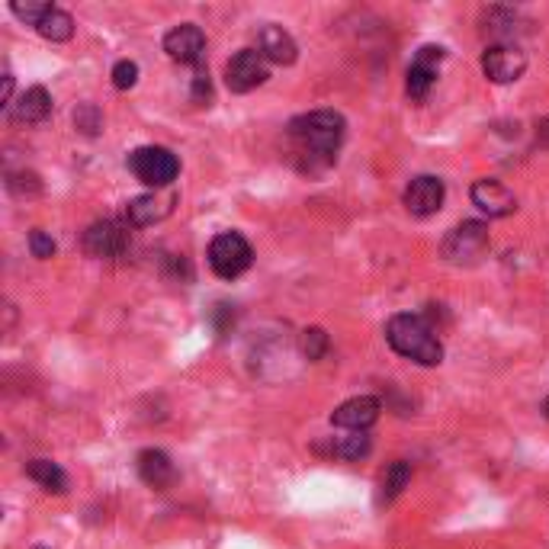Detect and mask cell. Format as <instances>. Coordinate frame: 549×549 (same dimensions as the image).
I'll list each match as a JSON object with an SVG mask.
<instances>
[{"mask_svg": "<svg viewBox=\"0 0 549 549\" xmlns=\"http://www.w3.org/2000/svg\"><path fill=\"white\" fill-rule=\"evenodd\" d=\"M370 437H366V431H350L344 437H328L322 440V444H315L312 450L318 456H331V460H347V463H354V460H363L366 453H370Z\"/></svg>", "mask_w": 549, "mask_h": 549, "instance_id": "obj_19", "label": "cell"}, {"mask_svg": "<svg viewBox=\"0 0 549 549\" xmlns=\"http://www.w3.org/2000/svg\"><path fill=\"white\" fill-rule=\"evenodd\" d=\"M29 251H33V257H39V261H49L55 254V238L45 235L42 228H33V232H29Z\"/></svg>", "mask_w": 549, "mask_h": 549, "instance_id": "obj_29", "label": "cell"}, {"mask_svg": "<svg viewBox=\"0 0 549 549\" xmlns=\"http://www.w3.org/2000/svg\"><path fill=\"white\" fill-rule=\"evenodd\" d=\"M379 411H383V402L376 395H357V399H347L331 411V424L341 431H370L379 421Z\"/></svg>", "mask_w": 549, "mask_h": 549, "instance_id": "obj_13", "label": "cell"}, {"mask_svg": "<svg viewBox=\"0 0 549 549\" xmlns=\"http://www.w3.org/2000/svg\"><path fill=\"white\" fill-rule=\"evenodd\" d=\"M74 129L94 139V135H100V129H103V113L94 103H81L78 110H74Z\"/></svg>", "mask_w": 549, "mask_h": 549, "instance_id": "obj_24", "label": "cell"}, {"mask_svg": "<svg viewBox=\"0 0 549 549\" xmlns=\"http://www.w3.org/2000/svg\"><path fill=\"white\" fill-rule=\"evenodd\" d=\"M36 33L42 39H49V42H68L74 36V17L68 10H61V7L52 4L49 10H45V17L39 20Z\"/></svg>", "mask_w": 549, "mask_h": 549, "instance_id": "obj_21", "label": "cell"}, {"mask_svg": "<svg viewBox=\"0 0 549 549\" xmlns=\"http://www.w3.org/2000/svg\"><path fill=\"white\" fill-rule=\"evenodd\" d=\"M254 264V251L248 238L241 232H222L212 238L209 244V267L216 277L222 280H238L244 270H251Z\"/></svg>", "mask_w": 549, "mask_h": 549, "instance_id": "obj_5", "label": "cell"}, {"mask_svg": "<svg viewBox=\"0 0 549 549\" xmlns=\"http://www.w3.org/2000/svg\"><path fill=\"white\" fill-rule=\"evenodd\" d=\"M129 171L135 174V180H142L145 187H151L158 193V190L171 187V183L177 180L180 161H177L174 151L164 148V145H142L129 155Z\"/></svg>", "mask_w": 549, "mask_h": 549, "instance_id": "obj_3", "label": "cell"}, {"mask_svg": "<svg viewBox=\"0 0 549 549\" xmlns=\"http://www.w3.org/2000/svg\"><path fill=\"white\" fill-rule=\"evenodd\" d=\"M190 100H193V103H200V106H209V100H212V81H209V71H206V68H196V71H193Z\"/></svg>", "mask_w": 549, "mask_h": 549, "instance_id": "obj_28", "label": "cell"}, {"mask_svg": "<svg viewBox=\"0 0 549 549\" xmlns=\"http://www.w3.org/2000/svg\"><path fill=\"white\" fill-rule=\"evenodd\" d=\"M444 58H447V52L440 49V45H421V49L415 52V58H411L405 90H408V97L415 103L427 100V94H431V87L437 84V74H440V65H444Z\"/></svg>", "mask_w": 549, "mask_h": 549, "instance_id": "obj_8", "label": "cell"}, {"mask_svg": "<svg viewBox=\"0 0 549 549\" xmlns=\"http://www.w3.org/2000/svg\"><path fill=\"white\" fill-rule=\"evenodd\" d=\"M527 71V55L517 45H488L482 52V74L492 84H514Z\"/></svg>", "mask_w": 549, "mask_h": 549, "instance_id": "obj_9", "label": "cell"}, {"mask_svg": "<svg viewBox=\"0 0 549 549\" xmlns=\"http://www.w3.org/2000/svg\"><path fill=\"white\" fill-rule=\"evenodd\" d=\"M7 190L13 196H39L42 193V180L33 171H20V174H7Z\"/></svg>", "mask_w": 549, "mask_h": 549, "instance_id": "obj_25", "label": "cell"}, {"mask_svg": "<svg viewBox=\"0 0 549 549\" xmlns=\"http://www.w3.org/2000/svg\"><path fill=\"white\" fill-rule=\"evenodd\" d=\"M52 4H36V0H26V4H20V0H13L10 4V13L17 20H23L26 26H39V20L45 17V10H49Z\"/></svg>", "mask_w": 549, "mask_h": 549, "instance_id": "obj_27", "label": "cell"}, {"mask_svg": "<svg viewBox=\"0 0 549 549\" xmlns=\"http://www.w3.org/2000/svg\"><path fill=\"white\" fill-rule=\"evenodd\" d=\"M270 78V61L257 49H241L225 65V87L232 94H251Z\"/></svg>", "mask_w": 549, "mask_h": 549, "instance_id": "obj_7", "label": "cell"}, {"mask_svg": "<svg viewBox=\"0 0 549 549\" xmlns=\"http://www.w3.org/2000/svg\"><path fill=\"white\" fill-rule=\"evenodd\" d=\"M386 341L395 354L418 366H440V360H444V344H440L437 328L431 325L427 315H415V312L392 315L386 325Z\"/></svg>", "mask_w": 549, "mask_h": 549, "instance_id": "obj_2", "label": "cell"}, {"mask_svg": "<svg viewBox=\"0 0 549 549\" xmlns=\"http://www.w3.org/2000/svg\"><path fill=\"white\" fill-rule=\"evenodd\" d=\"M444 200H447V187H444V180L434 174L415 177L402 193L405 209L418 219H427V216H434V212H440L444 209Z\"/></svg>", "mask_w": 549, "mask_h": 549, "instance_id": "obj_10", "label": "cell"}, {"mask_svg": "<svg viewBox=\"0 0 549 549\" xmlns=\"http://www.w3.org/2000/svg\"><path fill=\"white\" fill-rule=\"evenodd\" d=\"M469 200L488 219H508V216H514V209H517V196L505 187V183L492 180V177H482V180L472 183Z\"/></svg>", "mask_w": 549, "mask_h": 549, "instance_id": "obj_11", "label": "cell"}, {"mask_svg": "<svg viewBox=\"0 0 549 549\" xmlns=\"http://www.w3.org/2000/svg\"><path fill=\"white\" fill-rule=\"evenodd\" d=\"M257 52H261L270 65H293L299 58V45L283 26L267 23L261 26V33H257Z\"/></svg>", "mask_w": 549, "mask_h": 549, "instance_id": "obj_15", "label": "cell"}, {"mask_svg": "<svg viewBox=\"0 0 549 549\" xmlns=\"http://www.w3.org/2000/svg\"><path fill=\"white\" fill-rule=\"evenodd\" d=\"M543 415H546V418H549V399H546V402H543Z\"/></svg>", "mask_w": 549, "mask_h": 549, "instance_id": "obj_30", "label": "cell"}, {"mask_svg": "<svg viewBox=\"0 0 549 549\" xmlns=\"http://www.w3.org/2000/svg\"><path fill=\"white\" fill-rule=\"evenodd\" d=\"M289 142H293V158L302 174H322L334 164L347 135V119L338 110H312L286 126Z\"/></svg>", "mask_w": 549, "mask_h": 549, "instance_id": "obj_1", "label": "cell"}, {"mask_svg": "<svg viewBox=\"0 0 549 549\" xmlns=\"http://www.w3.org/2000/svg\"><path fill=\"white\" fill-rule=\"evenodd\" d=\"M171 209H174V193H142V196H135V200H129L126 206V219L132 228H145V225H155L161 219L171 216Z\"/></svg>", "mask_w": 549, "mask_h": 549, "instance_id": "obj_17", "label": "cell"}, {"mask_svg": "<svg viewBox=\"0 0 549 549\" xmlns=\"http://www.w3.org/2000/svg\"><path fill=\"white\" fill-rule=\"evenodd\" d=\"M521 13H517L514 7H485L482 17H479V29L482 36L492 42V45H517L514 39L521 36Z\"/></svg>", "mask_w": 549, "mask_h": 549, "instance_id": "obj_14", "label": "cell"}, {"mask_svg": "<svg viewBox=\"0 0 549 549\" xmlns=\"http://www.w3.org/2000/svg\"><path fill=\"white\" fill-rule=\"evenodd\" d=\"M129 219H100L94 222L84 232V251L90 257H97V261H113V257H122L129 251V244H132V232H129Z\"/></svg>", "mask_w": 549, "mask_h": 549, "instance_id": "obj_6", "label": "cell"}, {"mask_svg": "<svg viewBox=\"0 0 549 549\" xmlns=\"http://www.w3.org/2000/svg\"><path fill=\"white\" fill-rule=\"evenodd\" d=\"M26 476L33 479L39 488H45V492H52V495H65L68 492V472L61 469L58 463H52V460H29L26 463Z\"/></svg>", "mask_w": 549, "mask_h": 549, "instance_id": "obj_20", "label": "cell"}, {"mask_svg": "<svg viewBox=\"0 0 549 549\" xmlns=\"http://www.w3.org/2000/svg\"><path fill=\"white\" fill-rule=\"evenodd\" d=\"M411 482V463L395 460L383 472V482H379V505H392L395 498L405 492V485Z\"/></svg>", "mask_w": 549, "mask_h": 549, "instance_id": "obj_22", "label": "cell"}, {"mask_svg": "<svg viewBox=\"0 0 549 549\" xmlns=\"http://www.w3.org/2000/svg\"><path fill=\"white\" fill-rule=\"evenodd\" d=\"M299 347H302V354H305V360H322L325 354H328V347H331V341H328V331L325 328H305L302 331V338H299Z\"/></svg>", "mask_w": 549, "mask_h": 549, "instance_id": "obj_23", "label": "cell"}, {"mask_svg": "<svg viewBox=\"0 0 549 549\" xmlns=\"http://www.w3.org/2000/svg\"><path fill=\"white\" fill-rule=\"evenodd\" d=\"M7 116L13 122H23V126H36V122H45L52 116V94L45 87H29L26 94H20V100L10 106Z\"/></svg>", "mask_w": 549, "mask_h": 549, "instance_id": "obj_18", "label": "cell"}, {"mask_svg": "<svg viewBox=\"0 0 549 549\" xmlns=\"http://www.w3.org/2000/svg\"><path fill=\"white\" fill-rule=\"evenodd\" d=\"M110 78H113V87L116 90H132L135 81H139V65H135V61H129V58H122V61H116V65H113Z\"/></svg>", "mask_w": 549, "mask_h": 549, "instance_id": "obj_26", "label": "cell"}, {"mask_svg": "<svg viewBox=\"0 0 549 549\" xmlns=\"http://www.w3.org/2000/svg\"><path fill=\"white\" fill-rule=\"evenodd\" d=\"M135 469H139V479L148 488H158V492H164V488L174 485V479H177L171 456H167L164 450H155V447H148L135 456Z\"/></svg>", "mask_w": 549, "mask_h": 549, "instance_id": "obj_16", "label": "cell"}, {"mask_svg": "<svg viewBox=\"0 0 549 549\" xmlns=\"http://www.w3.org/2000/svg\"><path fill=\"white\" fill-rule=\"evenodd\" d=\"M164 52L171 55L180 65H190L193 71L196 68H206V36L200 26L193 23H183V26H174L171 33L164 36Z\"/></svg>", "mask_w": 549, "mask_h": 549, "instance_id": "obj_12", "label": "cell"}, {"mask_svg": "<svg viewBox=\"0 0 549 549\" xmlns=\"http://www.w3.org/2000/svg\"><path fill=\"white\" fill-rule=\"evenodd\" d=\"M488 244H492V238H488V225L479 222V219H466L460 225H453L450 232L444 235L440 254H444L447 261L456 264V267H472L485 257Z\"/></svg>", "mask_w": 549, "mask_h": 549, "instance_id": "obj_4", "label": "cell"}]
</instances>
